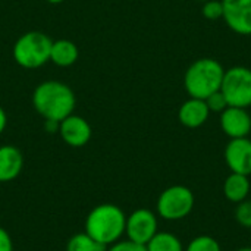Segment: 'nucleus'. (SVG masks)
I'll use <instances>...</instances> for the list:
<instances>
[{
  "mask_svg": "<svg viewBox=\"0 0 251 251\" xmlns=\"http://www.w3.org/2000/svg\"><path fill=\"white\" fill-rule=\"evenodd\" d=\"M75 104L72 88L62 81H43L32 93V107L44 121L62 122L74 113Z\"/></svg>",
  "mask_w": 251,
  "mask_h": 251,
  "instance_id": "1",
  "label": "nucleus"
},
{
  "mask_svg": "<svg viewBox=\"0 0 251 251\" xmlns=\"http://www.w3.org/2000/svg\"><path fill=\"white\" fill-rule=\"evenodd\" d=\"M126 216L115 204L104 203L96 206L85 219V232L99 244L109 247L119 241L125 232Z\"/></svg>",
  "mask_w": 251,
  "mask_h": 251,
  "instance_id": "2",
  "label": "nucleus"
},
{
  "mask_svg": "<svg viewBox=\"0 0 251 251\" xmlns=\"http://www.w3.org/2000/svg\"><path fill=\"white\" fill-rule=\"evenodd\" d=\"M225 75L224 66L212 57H203L190 65L184 76V85L191 99L206 100L221 90Z\"/></svg>",
  "mask_w": 251,
  "mask_h": 251,
  "instance_id": "3",
  "label": "nucleus"
},
{
  "mask_svg": "<svg viewBox=\"0 0 251 251\" xmlns=\"http://www.w3.org/2000/svg\"><path fill=\"white\" fill-rule=\"evenodd\" d=\"M53 40L41 31H28L22 34L13 49L15 62L25 69H35L50 60V49Z\"/></svg>",
  "mask_w": 251,
  "mask_h": 251,
  "instance_id": "4",
  "label": "nucleus"
},
{
  "mask_svg": "<svg viewBox=\"0 0 251 251\" xmlns=\"http://www.w3.org/2000/svg\"><path fill=\"white\" fill-rule=\"evenodd\" d=\"M221 91L228 106L247 109L251 106V69L246 66H234L225 71Z\"/></svg>",
  "mask_w": 251,
  "mask_h": 251,
  "instance_id": "5",
  "label": "nucleus"
},
{
  "mask_svg": "<svg viewBox=\"0 0 251 251\" xmlns=\"http://www.w3.org/2000/svg\"><path fill=\"white\" fill-rule=\"evenodd\" d=\"M194 207V194L190 188L174 185L166 188L157 200V212L166 221H179L191 213Z\"/></svg>",
  "mask_w": 251,
  "mask_h": 251,
  "instance_id": "6",
  "label": "nucleus"
},
{
  "mask_svg": "<svg viewBox=\"0 0 251 251\" xmlns=\"http://www.w3.org/2000/svg\"><path fill=\"white\" fill-rule=\"evenodd\" d=\"M125 234L128 240L146 246L157 234V218L149 209H138L126 218Z\"/></svg>",
  "mask_w": 251,
  "mask_h": 251,
  "instance_id": "7",
  "label": "nucleus"
},
{
  "mask_svg": "<svg viewBox=\"0 0 251 251\" xmlns=\"http://www.w3.org/2000/svg\"><path fill=\"white\" fill-rule=\"evenodd\" d=\"M226 25L240 35H251V0H222Z\"/></svg>",
  "mask_w": 251,
  "mask_h": 251,
  "instance_id": "8",
  "label": "nucleus"
},
{
  "mask_svg": "<svg viewBox=\"0 0 251 251\" xmlns=\"http://www.w3.org/2000/svg\"><path fill=\"white\" fill-rule=\"evenodd\" d=\"M59 134L65 144L71 147H84L91 138V125L87 119L78 115H69L62 122H59Z\"/></svg>",
  "mask_w": 251,
  "mask_h": 251,
  "instance_id": "9",
  "label": "nucleus"
},
{
  "mask_svg": "<svg viewBox=\"0 0 251 251\" xmlns=\"http://www.w3.org/2000/svg\"><path fill=\"white\" fill-rule=\"evenodd\" d=\"M225 162L234 174L251 175V140L234 138L225 149Z\"/></svg>",
  "mask_w": 251,
  "mask_h": 251,
  "instance_id": "10",
  "label": "nucleus"
},
{
  "mask_svg": "<svg viewBox=\"0 0 251 251\" xmlns=\"http://www.w3.org/2000/svg\"><path fill=\"white\" fill-rule=\"evenodd\" d=\"M221 126L231 138H246L251 131V116L243 107L228 106L221 115Z\"/></svg>",
  "mask_w": 251,
  "mask_h": 251,
  "instance_id": "11",
  "label": "nucleus"
},
{
  "mask_svg": "<svg viewBox=\"0 0 251 251\" xmlns=\"http://www.w3.org/2000/svg\"><path fill=\"white\" fill-rule=\"evenodd\" d=\"M24 168V156L15 146H0V182H9L19 176Z\"/></svg>",
  "mask_w": 251,
  "mask_h": 251,
  "instance_id": "12",
  "label": "nucleus"
},
{
  "mask_svg": "<svg viewBox=\"0 0 251 251\" xmlns=\"http://www.w3.org/2000/svg\"><path fill=\"white\" fill-rule=\"evenodd\" d=\"M209 113L210 110L204 100L190 99L179 107L178 119L187 128H199L207 121Z\"/></svg>",
  "mask_w": 251,
  "mask_h": 251,
  "instance_id": "13",
  "label": "nucleus"
},
{
  "mask_svg": "<svg viewBox=\"0 0 251 251\" xmlns=\"http://www.w3.org/2000/svg\"><path fill=\"white\" fill-rule=\"evenodd\" d=\"M78 56H79V50L74 41L60 38L51 43L50 62H53L56 66H60V68L72 66L78 60Z\"/></svg>",
  "mask_w": 251,
  "mask_h": 251,
  "instance_id": "14",
  "label": "nucleus"
},
{
  "mask_svg": "<svg viewBox=\"0 0 251 251\" xmlns=\"http://www.w3.org/2000/svg\"><path fill=\"white\" fill-rule=\"evenodd\" d=\"M250 193V181L246 175L231 174L224 184V194L232 203H241Z\"/></svg>",
  "mask_w": 251,
  "mask_h": 251,
  "instance_id": "15",
  "label": "nucleus"
},
{
  "mask_svg": "<svg viewBox=\"0 0 251 251\" xmlns=\"http://www.w3.org/2000/svg\"><path fill=\"white\" fill-rule=\"evenodd\" d=\"M147 251H182V244L178 237L169 232H157L147 244Z\"/></svg>",
  "mask_w": 251,
  "mask_h": 251,
  "instance_id": "16",
  "label": "nucleus"
},
{
  "mask_svg": "<svg viewBox=\"0 0 251 251\" xmlns=\"http://www.w3.org/2000/svg\"><path fill=\"white\" fill-rule=\"evenodd\" d=\"M107 247L94 241L87 232L75 234L69 238L66 244V251H106Z\"/></svg>",
  "mask_w": 251,
  "mask_h": 251,
  "instance_id": "17",
  "label": "nucleus"
},
{
  "mask_svg": "<svg viewBox=\"0 0 251 251\" xmlns=\"http://www.w3.org/2000/svg\"><path fill=\"white\" fill-rule=\"evenodd\" d=\"M187 251H221V246L215 238L207 237V235H201V237L194 238L188 244Z\"/></svg>",
  "mask_w": 251,
  "mask_h": 251,
  "instance_id": "18",
  "label": "nucleus"
},
{
  "mask_svg": "<svg viewBox=\"0 0 251 251\" xmlns=\"http://www.w3.org/2000/svg\"><path fill=\"white\" fill-rule=\"evenodd\" d=\"M204 101H206V104H207L210 112H221L222 113L228 107V101H226V99H225V96L222 94L221 90L213 93V94H210Z\"/></svg>",
  "mask_w": 251,
  "mask_h": 251,
  "instance_id": "19",
  "label": "nucleus"
},
{
  "mask_svg": "<svg viewBox=\"0 0 251 251\" xmlns=\"http://www.w3.org/2000/svg\"><path fill=\"white\" fill-rule=\"evenodd\" d=\"M235 219L244 228H251V201H241L235 210Z\"/></svg>",
  "mask_w": 251,
  "mask_h": 251,
  "instance_id": "20",
  "label": "nucleus"
},
{
  "mask_svg": "<svg viewBox=\"0 0 251 251\" xmlns=\"http://www.w3.org/2000/svg\"><path fill=\"white\" fill-rule=\"evenodd\" d=\"M203 15L207 19H219L224 16V6L222 1L218 0H210L203 6Z\"/></svg>",
  "mask_w": 251,
  "mask_h": 251,
  "instance_id": "21",
  "label": "nucleus"
},
{
  "mask_svg": "<svg viewBox=\"0 0 251 251\" xmlns=\"http://www.w3.org/2000/svg\"><path fill=\"white\" fill-rule=\"evenodd\" d=\"M106 251H147L146 246L132 243V241H118L112 246H109V249Z\"/></svg>",
  "mask_w": 251,
  "mask_h": 251,
  "instance_id": "22",
  "label": "nucleus"
},
{
  "mask_svg": "<svg viewBox=\"0 0 251 251\" xmlns=\"http://www.w3.org/2000/svg\"><path fill=\"white\" fill-rule=\"evenodd\" d=\"M0 251H13V243L9 232L0 226Z\"/></svg>",
  "mask_w": 251,
  "mask_h": 251,
  "instance_id": "23",
  "label": "nucleus"
},
{
  "mask_svg": "<svg viewBox=\"0 0 251 251\" xmlns=\"http://www.w3.org/2000/svg\"><path fill=\"white\" fill-rule=\"evenodd\" d=\"M6 125H7V116H6V112H4V109L0 106V134L4 131Z\"/></svg>",
  "mask_w": 251,
  "mask_h": 251,
  "instance_id": "24",
  "label": "nucleus"
},
{
  "mask_svg": "<svg viewBox=\"0 0 251 251\" xmlns=\"http://www.w3.org/2000/svg\"><path fill=\"white\" fill-rule=\"evenodd\" d=\"M47 3H51V4H59V3H62V1H65V0H46Z\"/></svg>",
  "mask_w": 251,
  "mask_h": 251,
  "instance_id": "25",
  "label": "nucleus"
},
{
  "mask_svg": "<svg viewBox=\"0 0 251 251\" xmlns=\"http://www.w3.org/2000/svg\"><path fill=\"white\" fill-rule=\"evenodd\" d=\"M237 251H251V247H246V249H240V250Z\"/></svg>",
  "mask_w": 251,
  "mask_h": 251,
  "instance_id": "26",
  "label": "nucleus"
}]
</instances>
